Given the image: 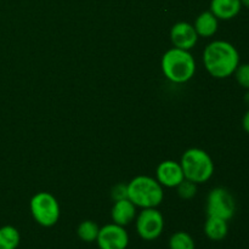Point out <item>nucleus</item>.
Segmentation results:
<instances>
[{
	"mask_svg": "<svg viewBox=\"0 0 249 249\" xmlns=\"http://www.w3.org/2000/svg\"><path fill=\"white\" fill-rule=\"evenodd\" d=\"M203 63L212 77L225 79L231 77L240 65V53L229 41L214 40L204 49Z\"/></svg>",
	"mask_w": 249,
	"mask_h": 249,
	"instance_id": "obj_1",
	"label": "nucleus"
},
{
	"mask_svg": "<svg viewBox=\"0 0 249 249\" xmlns=\"http://www.w3.org/2000/svg\"><path fill=\"white\" fill-rule=\"evenodd\" d=\"M242 9L241 0H212L209 11L218 19L229 21L237 16Z\"/></svg>",
	"mask_w": 249,
	"mask_h": 249,
	"instance_id": "obj_11",
	"label": "nucleus"
},
{
	"mask_svg": "<svg viewBox=\"0 0 249 249\" xmlns=\"http://www.w3.org/2000/svg\"><path fill=\"white\" fill-rule=\"evenodd\" d=\"M236 213V202L230 191L224 187H215L207 197V214L208 216L230 220Z\"/></svg>",
	"mask_w": 249,
	"mask_h": 249,
	"instance_id": "obj_6",
	"label": "nucleus"
},
{
	"mask_svg": "<svg viewBox=\"0 0 249 249\" xmlns=\"http://www.w3.org/2000/svg\"><path fill=\"white\" fill-rule=\"evenodd\" d=\"M242 128L246 133L249 134V108L247 109V112H246L242 118Z\"/></svg>",
	"mask_w": 249,
	"mask_h": 249,
	"instance_id": "obj_21",
	"label": "nucleus"
},
{
	"mask_svg": "<svg viewBox=\"0 0 249 249\" xmlns=\"http://www.w3.org/2000/svg\"><path fill=\"white\" fill-rule=\"evenodd\" d=\"M245 101L249 105V90H247V94L245 95Z\"/></svg>",
	"mask_w": 249,
	"mask_h": 249,
	"instance_id": "obj_23",
	"label": "nucleus"
},
{
	"mask_svg": "<svg viewBox=\"0 0 249 249\" xmlns=\"http://www.w3.org/2000/svg\"><path fill=\"white\" fill-rule=\"evenodd\" d=\"M21 241L18 230L11 225L0 228V249H17Z\"/></svg>",
	"mask_w": 249,
	"mask_h": 249,
	"instance_id": "obj_15",
	"label": "nucleus"
},
{
	"mask_svg": "<svg viewBox=\"0 0 249 249\" xmlns=\"http://www.w3.org/2000/svg\"><path fill=\"white\" fill-rule=\"evenodd\" d=\"M111 216L113 223L117 225H129L136 216V206L128 198L116 201L112 208Z\"/></svg>",
	"mask_w": 249,
	"mask_h": 249,
	"instance_id": "obj_12",
	"label": "nucleus"
},
{
	"mask_svg": "<svg viewBox=\"0 0 249 249\" xmlns=\"http://www.w3.org/2000/svg\"><path fill=\"white\" fill-rule=\"evenodd\" d=\"M185 179L195 184H204L214 174V162L202 148H189L185 151L180 162Z\"/></svg>",
	"mask_w": 249,
	"mask_h": 249,
	"instance_id": "obj_4",
	"label": "nucleus"
},
{
	"mask_svg": "<svg viewBox=\"0 0 249 249\" xmlns=\"http://www.w3.org/2000/svg\"><path fill=\"white\" fill-rule=\"evenodd\" d=\"M196 245L190 233L185 231L175 232L169 240V249H195Z\"/></svg>",
	"mask_w": 249,
	"mask_h": 249,
	"instance_id": "obj_17",
	"label": "nucleus"
},
{
	"mask_svg": "<svg viewBox=\"0 0 249 249\" xmlns=\"http://www.w3.org/2000/svg\"><path fill=\"white\" fill-rule=\"evenodd\" d=\"M156 178L162 186L177 187L185 179V175L180 163L175 160H164L157 167Z\"/></svg>",
	"mask_w": 249,
	"mask_h": 249,
	"instance_id": "obj_10",
	"label": "nucleus"
},
{
	"mask_svg": "<svg viewBox=\"0 0 249 249\" xmlns=\"http://www.w3.org/2000/svg\"><path fill=\"white\" fill-rule=\"evenodd\" d=\"M198 36L209 38L216 33L219 27V19L211 11H204L196 18L194 24Z\"/></svg>",
	"mask_w": 249,
	"mask_h": 249,
	"instance_id": "obj_13",
	"label": "nucleus"
},
{
	"mask_svg": "<svg viewBox=\"0 0 249 249\" xmlns=\"http://www.w3.org/2000/svg\"><path fill=\"white\" fill-rule=\"evenodd\" d=\"M233 74L238 85L243 89L249 90V63H240Z\"/></svg>",
	"mask_w": 249,
	"mask_h": 249,
	"instance_id": "obj_19",
	"label": "nucleus"
},
{
	"mask_svg": "<svg viewBox=\"0 0 249 249\" xmlns=\"http://www.w3.org/2000/svg\"><path fill=\"white\" fill-rule=\"evenodd\" d=\"M29 208L34 220L44 228L56 225L60 219V204L49 192H38L34 195L29 203Z\"/></svg>",
	"mask_w": 249,
	"mask_h": 249,
	"instance_id": "obj_5",
	"label": "nucleus"
},
{
	"mask_svg": "<svg viewBox=\"0 0 249 249\" xmlns=\"http://www.w3.org/2000/svg\"><path fill=\"white\" fill-rule=\"evenodd\" d=\"M170 40L174 48L191 50L198 41V34L192 24L187 22H178L170 31Z\"/></svg>",
	"mask_w": 249,
	"mask_h": 249,
	"instance_id": "obj_9",
	"label": "nucleus"
},
{
	"mask_svg": "<svg viewBox=\"0 0 249 249\" xmlns=\"http://www.w3.org/2000/svg\"><path fill=\"white\" fill-rule=\"evenodd\" d=\"M100 249H126L129 245V235L124 226L117 224H107L100 229L96 238Z\"/></svg>",
	"mask_w": 249,
	"mask_h": 249,
	"instance_id": "obj_8",
	"label": "nucleus"
},
{
	"mask_svg": "<svg viewBox=\"0 0 249 249\" xmlns=\"http://www.w3.org/2000/svg\"><path fill=\"white\" fill-rule=\"evenodd\" d=\"M163 74L170 82L181 84L191 79L196 72V61L187 50L172 48L162 57Z\"/></svg>",
	"mask_w": 249,
	"mask_h": 249,
	"instance_id": "obj_2",
	"label": "nucleus"
},
{
	"mask_svg": "<svg viewBox=\"0 0 249 249\" xmlns=\"http://www.w3.org/2000/svg\"><path fill=\"white\" fill-rule=\"evenodd\" d=\"M228 220L215 218V216H208L206 224H204V233L209 240L221 241L228 236Z\"/></svg>",
	"mask_w": 249,
	"mask_h": 249,
	"instance_id": "obj_14",
	"label": "nucleus"
},
{
	"mask_svg": "<svg viewBox=\"0 0 249 249\" xmlns=\"http://www.w3.org/2000/svg\"><path fill=\"white\" fill-rule=\"evenodd\" d=\"M100 228L95 221L92 220H85L79 224L77 229V235L83 242H94L96 241L97 236H99Z\"/></svg>",
	"mask_w": 249,
	"mask_h": 249,
	"instance_id": "obj_16",
	"label": "nucleus"
},
{
	"mask_svg": "<svg viewBox=\"0 0 249 249\" xmlns=\"http://www.w3.org/2000/svg\"><path fill=\"white\" fill-rule=\"evenodd\" d=\"M164 229V218L156 208H145L136 218V231L145 241L157 240Z\"/></svg>",
	"mask_w": 249,
	"mask_h": 249,
	"instance_id": "obj_7",
	"label": "nucleus"
},
{
	"mask_svg": "<svg viewBox=\"0 0 249 249\" xmlns=\"http://www.w3.org/2000/svg\"><path fill=\"white\" fill-rule=\"evenodd\" d=\"M178 195L184 199H191L196 196L197 194V184L190 181V180L184 179L177 186Z\"/></svg>",
	"mask_w": 249,
	"mask_h": 249,
	"instance_id": "obj_18",
	"label": "nucleus"
},
{
	"mask_svg": "<svg viewBox=\"0 0 249 249\" xmlns=\"http://www.w3.org/2000/svg\"><path fill=\"white\" fill-rule=\"evenodd\" d=\"M128 199L140 208H157L164 198L163 186L156 179L146 175L136 177L126 185Z\"/></svg>",
	"mask_w": 249,
	"mask_h": 249,
	"instance_id": "obj_3",
	"label": "nucleus"
},
{
	"mask_svg": "<svg viewBox=\"0 0 249 249\" xmlns=\"http://www.w3.org/2000/svg\"><path fill=\"white\" fill-rule=\"evenodd\" d=\"M241 2H242V6H246L249 9V0H241Z\"/></svg>",
	"mask_w": 249,
	"mask_h": 249,
	"instance_id": "obj_22",
	"label": "nucleus"
},
{
	"mask_svg": "<svg viewBox=\"0 0 249 249\" xmlns=\"http://www.w3.org/2000/svg\"><path fill=\"white\" fill-rule=\"evenodd\" d=\"M111 197L114 202L121 201V199L128 198V187L124 184H118L112 189Z\"/></svg>",
	"mask_w": 249,
	"mask_h": 249,
	"instance_id": "obj_20",
	"label": "nucleus"
}]
</instances>
